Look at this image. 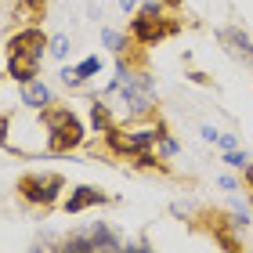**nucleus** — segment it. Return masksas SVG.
<instances>
[{
	"label": "nucleus",
	"instance_id": "obj_17",
	"mask_svg": "<svg viewBox=\"0 0 253 253\" xmlns=\"http://www.w3.org/2000/svg\"><path fill=\"white\" fill-rule=\"evenodd\" d=\"M123 253H145V250H134V246H126V250H123Z\"/></svg>",
	"mask_w": 253,
	"mask_h": 253
},
{
	"label": "nucleus",
	"instance_id": "obj_12",
	"mask_svg": "<svg viewBox=\"0 0 253 253\" xmlns=\"http://www.w3.org/2000/svg\"><path fill=\"white\" fill-rule=\"evenodd\" d=\"M90 116H94V126H101V130H112V120H109V109H105V105H94V112H90Z\"/></svg>",
	"mask_w": 253,
	"mask_h": 253
},
{
	"label": "nucleus",
	"instance_id": "obj_2",
	"mask_svg": "<svg viewBox=\"0 0 253 253\" xmlns=\"http://www.w3.org/2000/svg\"><path fill=\"white\" fill-rule=\"evenodd\" d=\"M43 120H47V126H51V148L54 152H69V148H76L80 141H84V126H80V120L69 109L47 112Z\"/></svg>",
	"mask_w": 253,
	"mask_h": 253
},
{
	"label": "nucleus",
	"instance_id": "obj_14",
	"mask_svg": "<svg viewBox=\"0 0 253 253\" xmlns=\"http://www.w3.org/2000/svg\"><path fill=\"white\" fill-rule=\"evenodd\" d=\"M105 43H109L112 51H123V37H120V33H112V29L105 33Z\"/></svg>",
	"mask_w": 253,
	"mask_h": 253
},
{
	"label": "nucleus",
	"instance_id": "obj_3",
	"mask_svg": "<svg viewBox=\"0 0 253 253\" xmlns=\"http://www.w3.org/2000/svg\"><path fill=\"white\" fill-rule=\"evenodd\" d=\"M112 90H123L126 105L134 112H148L152 109V80L148 76H130L126 69H120L116 80H112Z\"/></svg>",
	"mask_w": 253,
	"mask_h": 253
},
{
	"label": "nucleus",
	"instance_id": "obj_5",
	"mask_svg": "<svg viewBox=\"0 0 253 253\" xmlns=\"http://www.w3.org/2000/svg\"><path fill=\"white\" fill-rule=\"evenodd\" d=\"M167 33H174V26H163V22L156 18V4H145L141 7V18L134 22V37L145 40V43H152L159 37H167Z\"/></svg>",
	"mask_w": 253,
	"mask_h": 253
},
{
	"label": "nucleus",
	"instance_id": "obj_1",
	"mask_svg": "<svg viewBox=\"0 0 253 253\" xmlns=\"http://www.w3.org/2000/svg\"><path fill=\"white\" fill-rule=\"evenodd\" d=\"M7 69L11 76L18 80V84H29L33 76H37V65L43 58V47H47V40H43L40 29H22L18 37H11L7 43Z\"/></svg>",
	"mask_w": 253,
	"mask_h": 253
},
{
	"label": "nucleus",
	"instance_id": "obj_11",
	"mask_svg": "<svg viewBox=\"0 0 253 253\" xmlns=\"http://www.w3.org/2000/svg\"><path fill=\"white\" fill-rule=\"evenodd\" d=\"M221 37H224V40H232V43H235V51H243V54H246V58H250V54H253V43H250V40L243 37V33H235V29H228V33H221Z\"/></svg>",
	"mask_w": 253,
	"mask_h": 253
},
{
	"label": "nucleus",
	"instance_id": "obj_7",
	"mask_svg": "<svg viewBox=\"0 0 253 253\" xmlns=\"http://www.w3.org/2000/svg\"><path fill=\"white\" fill-rule=\"evenodd\" d=\"M94 203H105V195H101L98 188H76V195L65 203V210L69 213H80L84 206H94Z\"/></svg>",
	"mask_w": 253,
	"mask_h": 253
},
{
	"label": "nucleus",
	"instance_id": "obj_15",
	"mask_svg": "<svg viewBox=\"0 0 253 253\" xmlns=\"http://www.w3.org/2000/svg\"><path fill=\"white\" fill-rule=\"evenodd\" d=\"M224 163H232V167H246L250 159H246V156H239V152H228V159H224Z\"/></svg>",
	"mask_w": 253,
	"mask_h": 253
},
{
	"label": "nucleus",
	"instance_id": "obj_18",
	"mask_svg": "<svg viewBox=\"0 0 253 253\" xmlns=\"http://www.w3.org/2000/svg\"><path fill=\"white\" fill-rule=\"evenodd\" d=\"M246 177H250V181H253V167H246Z\"/></svg>",
	"mask_w": 253,
	"mask_h": 253
},
{
	"label": "nucleus",
	"instance_id": "obj_9",
	"mask_svg": "<svg viewBox=\"0 0 253 253\" xmlns=\"http://www.w3.org/2000/svg\"><path fill=\"white\" fill-rule=\"evenodd\" d=\"M98 69H101V62H98V58H87V62H80L76 69H65V73H62V80H65V84H80V80L94 76Z\"/></svg>",
	"mask_w": 253,
	"mask_h": 253
},
{
	"label": "nucleus",
	"instance_id": "obj_4",
	"mask_svg": "<svg viewBox=\"0 0 253 253\" xmlns=\"http://www.w3.org/2000/svg\"><path fill=\"white\" fill-rule=\"evenodd\" d=\"M58 188H62V177H58V174L22 177V192H26V199H33V203H51Z\"/></svg>",
	"mask_w": 253,
	"mask_h": 253
},
{
	"label": "nucleus",
	"instance_id": "obj_6",
	"mask_svg": "<svg viewBox=\"0 0 253 253\" xmlns=\"http://www.w3.org/2000/svg\"><path fill=\"white\" fill-rule=\"evenodd\" d=\"M159 137V130H137V134H116V130H109V141L112 148H120V152H141V148H148Z\"/></svg>",
	"mask_w": 253,
	"mask_h": 253
},
{
	"label": "nucleus",
	"instance_id": "obj_16",
	"mask_svg": "<svg viewBox=\"0 0 253 253\" xmlns=\"http://www.w3.org/2000/svg\"><path fill=\"white\" fill-rule=\"evenodd\" d=\"M120 4H123V7H137V0H120Z\"/></svg>",
	"mask_w": 253,
	"mask_h": 253
},
{
	"label": "nucleus",
	"instance_id": "obj_8",
	"mask_svg": "<svg viewBox=\"0 0 253 253\" xmlns=\"http://www.w3.org/2000/svg\"><path fill=\"white\" fill-rule=\"evenodd\" d=\"M22 101L33 105V109H40V105H47V101H51V90L43 84H37V80H29V84H22Z\"/></svg>",
	"mask_w": 253,
	"mask_h": 253
},
{
	"label": "nucleus",
	"instance_id": "obj_10",
	"mask_svg": "<svg viewBox=\"0 0 253 253\" xmlns=\"http://www.w3.org/2000/svg\"><path fill=\"white\" fill-rule=\"evenodd\" d=\"M94 246H98V243H94V235H90V239H87V235H76V239H69V243H65L58 253H90Z\"/></svg>",
	"mask_w": 253,
	"mask_h": 253
},
{
	"label": "nucleus",
	"instance_id": "obj_13",
	"mask_svg": "<svg viewBox=\"0 0 253 253\" xmlns=\"http://www.w3.org/2000/svg\"><path fill=\"white\" fill-rule=\"evenodd\" d=\"M65 51H69V40L65 37H54L51 40V54H54V58H65Z\"/></svg>",
	"mask_w": 253,
	"mask_h": 253
}]
</instances>
